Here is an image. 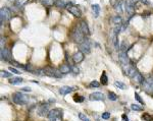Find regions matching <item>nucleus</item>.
Here are the masks:
<instances>
[{
    "label": "nucleus",
    "mask_w": 153,
    "mask_h": 121,
    "mask_svg": "<svg viewBox=\"0 0 153 121\" xmlns=\"http://www.w3.org/2000/svg\"><path fill=\"white\" fill-rule=\"evenodd\" d=\"M73 60L76 63L82 62L83 60H84V53H83L82 51H78L76 53H75V54L73 55Z\"/></svg>",
    "instance_id": "nucleus-13"
},
{
    "label": "nucleus",
    "mask_w": 153,
    "mask_h": 121,
    "mask_svg": "<svg viewBox=\"0 0 153 121\" xmlns=\"http://www.w3.org/2000/svg\"><path fill=\"white\" fill-rule=\"evenodd\" d=\"M80 28H81V30L83 31V33H84L85 36H90V30H89V28H88V24H87L86 22H81Z\"/></svg>",
    "instance_id": "nucleus-14"
},
{
    "label": "nucleus",
    "mask_w": 153,
    "mask_h": 121,
    "mask_svg": "<svg viewBox=\"0 0 153 121\" xmlns=\"http://www.w3.org/2000/svg\"><path fill=\"white\" fill-rule=\"evenodd\" d=\"M101 117L103 118V119H105V120H107V119H109L110 118V114L108 113V112H104L102 115H101Z\"/></svg>",
    "instance_id": "nucleus-36"
},
{
    "label": "nucleus",
    "mask_w": 153,
    "mask_h": 121,
    "mask_svg": "<svg viewBox=\"0 0 153 121\" xmlns=\"http://www.w3.org/2000/svg\"><path fill=\"white\" fill-rule=\"evenodd\" d=\"M79 48L84 54H89L91 52V44L87 39H85L81 44H79Z\"/></svg>",
    "instance_id": "nucleus-6"
},
{
    "label": "nucleus",
    "mask_w": 153,
    "mask_h": 121,
    "mask_svg": "<svg viewBox=\"0 0 153 121\" xmlns=\"http://www.w3.org/2000/svg\"><path fill=\"white\" fill-rule=\"evenodd\" d=\"M113 23L115 24H122V17L121 16H119V15H116V16H114L113 17Z\"/></svg>",
    "instance_id": "nucleus-30"
},
{
    "label": "nucleus",
    "mask_w": 153,
    "mask_h": 121,
    "mask_svg": "<svg viewBox=\"0 0 153 121\" xmlns=\"http://www.w3.org/2000/svg\"><path fill=\"white\" fill-rule=\"evenodd\" d=\"M55 5H56L57 7H66L67 3L64 0H56V1H55Z\"/></svg>",
    "instance_id": "nucleus-23"
},
{
    "label": "nucleus",
    "mask_w": 153,
    "mask_h": 121,
    "mask_svg": "<svg viewBox=\"0 0 153 121\" xmlns=\"http://www.w3.org/2000/svg\"><path fill=\"white\" fill-rule=\"evenodd\" d=\"M9 71L12 72V73H15V74H19V73H20L16 68H15V67H12V66L9 67Z\"/></svg>",
    "instance_id": "nucleus-35"
},
{
    "label": "nucleus",
    "mask_w": 153,
    "mask_h": 121,
    "mask_svg": "<svg viewBox=\"0 0 153 121\" xmlns=\"http://www.w3.org/2000/svg\"><path fill=\"white\" fill-rule=\"evenodd\" d=\"M84 100H85V98L83 96H80V95H75L74 96V101L76 103H82V102H84Z\"/></svg>",
    "instance_id": "nucleus-25"
},
{
    "label": "nucleus",
    "mask_w": 153,
    "mask_h": 121,
    "mask_svg": "<svg viewBox=\"0 0 153 121\" xmlns=\"http://www.w3.org/2000/svg\"><path fill=\"white\" fill-rule=\"evenodd\" d=\"M90 86H91V88H99L100 84L98 82H96V80H94V82H92L91 84H90Z\"/></svg>",
    "instance_id": "nucleus-34"
},
{
    "label": "nucleus",
    "mask_w": 153,
    "mask_h": 121,
    "mask_svg": "<svg viewBox=\"0 0 153 121\" xmlns=\"http://www.w3.org/2000/svg\"><path fill=\"white\" fill-rule=\"evenodd\" d=\"M114 7H115V10L119 13L123 12V9H126L124 8V2L123 1H117L116 4L114 5Z\"/></svg>",
    "instance_id": "nucleus-17"
},
{
    "label": "nucleus",
    "mask_w": 153,
    "mask_h": 121,
    "mask_svg": "<svg viewBox=\"0 0 153 121\" xmlns=\"http://www.w3.org/2000/svg\"><path fill=\"white\" fill-rule=\"evenodd\" d=\"M120 60L122 64V66H128L130 65L131 61L127 55V52H122V51H120Z\"/></svg>",
    "instance_id": "nucleus-11"
},
{
    "label": "nucleus",
    "mask_w": 153,
    "mask_h": 121,
    "mask_svg": "<svg viewBox=\"0 0 153 121\" xmlns=\"http://www.w3.org/2000/svg\"><path fill=\"white\" fill-rule=\"evenodd\" d=\"M84 121H90V119H88V118H87V119H86V120H84Z\"/></svg>",
    "instance_id": "nucleus-45"
},
{
    "label": "nucleus",
    "mask_w": 153,
    "mask_h": 121,
    "mask_svg": "<svg viewBox=\"0 0 153 121\" xmlns=\"http://www.w3.org/2000/svg\"><path fill=\"white\" fill-rule=\"evenodd\" d=\"M72 71L75 73V74H78V73L80 72V69L78 68V67H76V66H72Z\"/></svg>",
    "instance_id": "nucleus-37"
},
{
    "label": "nucleus",
    "mask_w": 153,
    "mask_h": 121,
    "mask_svg": "<svg viewBox=\"0 0 153 121\" xmlns=\"http://www.w3.org/2000/svg\"><path fill=\"white\" fill-rule=\"evenodd\" d=\"M1 76L2 77H5V78H7V77H10L11 74L8 72V71H4V70H1Z\"/></svg>",
    "instance_id": "nucleus-31"
},
{
    "label": "nucleus",
    "mask_w": 153,
    "mask_h": 121,
    "mask_svg": "<svg viewBox=\"0 0 153 121\" xmlns=\"http://www.w3.org/2000/svg\"><path fill=\"white\" fill-rule=\"evenodd\" d=\"M74 88L73 86H67V85H64V86H61L59 89V94L60 95H66V94H69L71 92H73Z\"/></svg>",
    "instance_id": "nucleus-15"
},
{
    "label": "nucleus",
    "mask_w": 153,
    "mask_h": 121,
    "mask_svg": "<svg viewBox=\"0 0 153 121\" xmlns=\"http://www.w3.org/2000/svg\"><path fill=\"white\" fill-rule=\"evenodd\" d=\"M23 78L22 77H19V76H15V77H11L9 79V83L12 85H18L23 83Z\"/></svg>",
    "instance_id": "nucleus-16"
},
{
    "label": "nucleus",
    "mask_w": 153,
    "mask_h": 121,
    "mask_svg": "<svg viewBox=\"0 0 153 121\" xmlns=\"http://www.w3.org/2000/svg\"><path fill=\"white\" fill-rule=\"evenodd\" d=\"M89 99L91 101H103L105 100V96L102 93H92L89 96Z\"/></svg>",
    "instance_id": "nucleus-12"
},
{
    "label": "nucleus",
    "mask_w": 153,
    "mask_h": 121,
    "mask_svg": "<svg viewBox=\"0 0 153 121\" xmlns=\"http://www.w3.org/2000/svg\"><path fill=\"white\" fill-rule=\"evenodd\" d=\"M141 118H142L143 120H145V121H151V120H152V117H151V115H149L148 113H144L143 115L141 116Z\"/></svg>",
    "instance_id": "nucleus-29"
},
{
    "label": "nucleus",
    "mask_w": 153,
    "mask_h": 121,
    "mask_svg": "<svg viewBox=\"0 0 153 121\" xmlns=\"http://www.w3.org/2000/svg\"><path fill=\"white\" fill-rule=\"evenodd\" d=\"M27 2H29V0H15V5L16 6V7L20 8V7H23L25 4H27Z\"/></svg>",
    "instance_id": "nucleus-22"
},
{
    "label": "nucleus",
    "mask_w": 153,
    "mask_h": 121,
    "mask_svg": "<svg viewBox=\"0 0 153 121\" xmlns=\"http://www.w3.org/2000/svg\"><path fill=\"white\" fill-rule=\"evenodd\" d=\"M37 113L39 114V116H42V117L48 115V113H49V106H48V104L40 105L37 109Z\"/></svg>",
    "instance_id": "nucleus-8"
},
{
    "label": "nucleus",
    "mask_w": 153,
    "mask_h": 121,
    "mask_svg": "<svg viewBox=\"0 0 153 121\" xmlns=\"http://www.w3.org/2000/svg\"><path fill=\"white\" fill-rule=\"evenodd\" d=\"M0 17H1V24H3V22H7L11 17V12L7 7H2L0 10Z\"/></svg>",
    "instance_id": "nucleus-5"
},
{
    "label": "nucleus",
    "mask_w": 153,
    "mask_h": 121,
    "mask_svg": "<svg viewBox=\"0 0 153 121\" xmlns=\"http://www.w3.org/2000/svg\"><path fill=\"white\" fill-rule=\"evenodd\" d=\"M48 119L49 121H61L62 111L61 109H52L48 113Z\"/></svg>",
    "instance_id": "nucleus-2"
},
{
    "label": "nucleus",
    "mask_w": 153,
    "mask_h": 121,
    "mask_svg": "<svg viewBox=\"0 0 153 121\" xmlns=\"http://www.w3.org/2000/svg\"><path fill=\"white\" fill-rule=\"evenodd\" d=\"M122 121H129V119H128V116L126 115V114H123V115L122 116Z\"/></svg>",
    "instance_id": "nucleus-39"
},
{
    "label": "nucleus",
    "mask_w": 153,
    "mask_h": 121,
    "mask_svg": "<svg viewBox=\"0 0 153 121\" xmlns=\"http://www.w3.org/2000/svg\"><path fill=\"white\" fill-rule=\"evenodd\" d=\"M53 1H54V0H40V2L42 3L43 5H45V6H50V5H52V4H53Z\"/></svg>",
    "instance_id": "nucleus-27"
},
{
    "label": "nucleus",
    "mask_w": 153,
    "mask_h": 121,
    "mask_svg": "<svg viewBox=\"0 0 153 121\" xmlns=\"http://www.w3.org/2000/svg\"><path fill=\"white\" fill-rule=\"evenodd\" d=\"M108 99L110 101H116L117 100V95L114 94V93H112V92H109L108 93Z\"/></svg>",
    "instance_id": "nucleus-26"
},
{
    "label": "nucleus",
    "mask_w": 153,
    "mask_h": 121,
    "mask_svg": "<svg viewBox=\"0 0 153 121\" xmlns=\"http://www.w3.org/2000/svg\"><path fill=\"white\" fill-rule=\"evenodd\" d=\"M91 7H92V10H93V12H94L95 17H98L99 12H100V6H99L98 4H92Z\"/></svg>",
    "instance_id": "nucleus-19"
},
{
    "label": "nucleus",
    "mask_w": 153,
    "mask_h": 121,
    "mask_svg": "<svg viewBox=\"0 0 153 121\" xmlns=\"http://www.w3.org/2000/svg\"><path fill=\"white\" fill-rule=\"evenodd\" d=\"M131 1H132V2H133V3L135 4V3H137L138 1H140V0H131Z\"/></svg>",
    "instance_id": "nucleus-43"
},
{
    "label": "nucleus",
    "mask_w": 153,
    "mask_h": 121,
    "mask_svg": "<svg viewBox=\"0 0 153 121\" xmlns=\"http://www.w3.org/2000/svg\"><path fill=\"white\" fill-rule=\"evenodd\" d=\"M79 118H80L81 120H83V121H84V120H86V119H87L86 115H85V114H83V113H79Z\"/></svg>",
    "instance_id": "nucleus-38"
},
{
    "label": "nucleus",
    "mask_w": 153,
    "mask_h": 121,
    "mask_svg": "<svg viewBox=\"0 0 153 121\" xmlns=\"http://www.w3.org/2000/svg\"><path fill=\"white\" fill-rule=\"evenodd\" d=\"M100 83H101L103 85H106L108 84V77H107V75H106L105 71H103L102 75H101V77H100Z\"/></svg>",
    "instance_id": "nucleus-20"
},
{
    "label": "nucleus",
    "mask_w": 153,
    "mask_h": 121,
    "mask_svg": "<svg viewBox=\"0 0 153 121\" xmlns=\"http://www.w3.org/2000/svg\"><path fill=\"white\" fill-rule=\"evenodd\" d=\"M66 10H67L69 13H72L73 15H75L76 17H81V15H82L81 9L78 7V6L74 5L72 2L67 3V5H66Z\"/></svg>",
    "instance_id": "nucleus-4"
},
{
    "label": "nucleus",
    "mask_w": 153,
    "mask_h": 121,
    "mask_svg": "<svg viewBox=\"0 0 153 121\" xmlns=\"http://www.w3.org/2000/svg\"><path fill=\"white\" fill-rule=\"evenodd\" d=\"M135 98H136V100H137V101H138V102H139V103H140V104H142L143 106L145 105V103H144V101H143V100L141 99V97H140V96H139V95H138V94H137V93H135Z\"/></svg>",
    "instance_id": "nucleus-32"
},
{
    "label": "nucleus",
    "mask_w": 153,
    "mask_h": 121,
    "mask_svg": "<svg viewBox=\"0 0 153 121\" xmlns=\"http://www.w3.org/2000/svg\"><path fill=\"white\" fill-rule=\"evenodd\" d=\"M134 79L136 80V82H137V83H139V84H141V85H142V84L144 83V80H145V79L143 78V76H142V74H141V73H140V72H138V74L136 75V77H135Z\"/></svg>",
    "instance_id": "nucleus-24"
},
{
    "label": "nucleus",
    "mask_w": 153,
    "mask_h": 121,
    "mask_svg": "<svg viewBox=\"0 0 153 121\" xmlns=\"http://www.w3.org/2000/svg\"><path fill=\"white\" fill-rule=\"evenodd\" d=\"M71 36H72V39L75 41V43H76V44H81V43L86 39V38H85L86 36L84 35V33H83V31H82L81 28H80V24L76 25V28L73 30Z\"/></svg>",
    "instance_id": "nucleus-1"
},
{
    "label": "nucleus",
    "mask_w": 153,
    "mask_h": 121,
    "mask_svg": "<svg viewBox=\"0 0 153 121\" xmlns=\"http://www.w3.org/2000/svg\"><path fill=\"white\" fill-rule=\"evenodd\" d=\"M112 41H113V45H114V48L119 51L120 50V45H119V39H117V34L113 33V36H112Z\"/></svg>",
    "instance_id": "nucleus-18"
},
{
    "label": "nucleus",
    "mask_w": 153,
    "mask_h": 121,
    "mask_svg": "<svg viewBox=\"0 0 153 121\" xmlns=\"http://www.w3.org/2000/svg\"><path fill=\"white\" fill-rule=\"evenodd\" d=\"M3 43H4V40H3V38L1 37V43H0V44H1V49L3 48Z\"/></svg>",
    "instance_id": "nucleus-42"
},
{
    "label": "nucleus",
    "mask_w": 153,
    "mask_h": 121,
    "mask_svg": "<svg viewBox=\"0 0 153 121\" xmlns=\"http://www.w3.org/2000/svg\"><path fill=\"white\" fill-rule=\"evenodd\" d=\"M141 1H142L143 3H145V4H148V2H147V0H141Z\"/></svg>",
    "instance_id": "nucleus-44"
},
{
    "label": "nucleus",
    "mask_w": 153,
    "mask_h": 121,
    "mask_svg": "<svg viewBox=\"0 0 153 121\" xmlns=\"http://www.w3.org/2000/svg\"><path fill=\"white\" fill-rule=\"evenodd\" d=\"M131 107H132V109H133V110H135V111H141V110L143 109L141 106H139V105H136V104H133V105H132Z\"/></svg>",
    "instance_id": "nucleus-33"
},
{
    "label": "nucleus",
    "mask_w": 153,
    "mask_h": 121,
    "mask_svg": "<svg viewBox=\"0 0 153 121\" xmlns=\"http://www.w3.org/2000/svg\"><path fill=\"white\" fill-rule=\"evenodd\" d=\"M149 15H150V12H145V13H143V14H142V16L145 17V18L147 16H149Z\"/></svg>",
    "instance_id": "nucleus-40"
},
{
    "label": "nucleus",
    "mask_w": 153,
    "mask_h": 121,
    "mask_svg": "<svg viewBox=\"0 0 153 121\" xmlns=\"http://www.w3.org/2000/svg\"><path fill=\"white\" fill-rule=\"evenodd\" d=\"M0 56H1V60L3 61H11V54L10 51L6 48H2L0 51Z\"/></svg>",
    "instance_id": "nucleus-9"
},
{
    "label": "nucleus",
    "mask_w": 153,
    "mask_h": 121,
    "mask_svg": "<svg viewBox=\"0 0 153 121\" xmlns=\"http://www.w3.org/2000/svg\"><path fill=\"white\" fill-rule=\"evenodd\" d=\"M124 8H126L127 12L129 13L130 15H133L134 12H135V6H134V3L131 1V0H127L124 1Z\"/></svg>",
    "instance_id": "nucleus-10"
},
{
    "label": "nucleus",
    "mask_w": 153,
    "mask_h": 121,
    "mask_svg": "<svg viewBox=\"0 0 153 121\" xmlns=\"http://www.w3.org/2000/svg\"><path fill=\"white\" fill-rule=\"evenodd\" d=\"M142 85H143V86H144V89H145L146 92L153 94V76L148 77L146 80H144V83Z\"/></svg>",
    "instance_id": "nucleus-7"
},
{
    "label": "nucleus",
    "mask_w": 153,
    "mask_h": 121,
    "mask_svg": "<svg viewBox=\"0 0 153 121\" xmlns=\"http://www.w3.org/2000/svg\"><path fill=\"white\" fill-rule=\"evenodd\" d=\"M59 70L61 71V73H63V74H66V73H68L69 71L72 70V67H69L68 65H61V67H60Z\"/></svg>",
    "instance_id": "nucleus-21"
},
{
    "label": "nucleus",
    "mask_w": 153,
    "mask_h": 121,
    "mask_svg": "<svg viewBox=\"0 0 153 121\" xmlns=\"http://www.w3.org/2000/svg\"><path fill=\"white\" fill-rule=\"evenodd\" d=\"M28 100H29V98L22 93H15L12 95V101L17 105H26Z\"/></svg>",
    "instance_id": "nucleus-3"
},
{
    "label": "nucleus",
    "mask_w": 153,
    "mask_h": 121,
    "mask_svg": "<svg viewBox=\"0 0 153 121\" xmlns=\"http://www.w3.org/2000/svg\"><path fill=\"white\" fill-rule=\"evenodd\" d=\"M115 86H116V88H119V89H121V90H124L127 88L126 85H124L123 83H122V82H115Z\"/></svg>",
    "instance_id": "nucleus-28"
},
{
    "label": "nucleus",
    "mask_w": 153,
    "mask_h": 121,
    "mask_svg": "<svg viewBox=\"0 0 153 121\" xmlns=\"http://www.w3.org/2000/svg\"><path fill=\"white\" fill-rule=\"evenodd\" d=\"M22 91H24V92H31V88H24V89H22Z\"/></svg>",
    "instance_id": "nucleus-41"
}]
</instances>
